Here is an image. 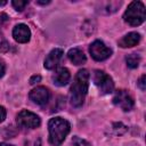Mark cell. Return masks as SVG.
Here are the masks:
<instances>
[{
  "mask_svg": "<svg viewBox=\"0 0 146 146\" xmlns=\"http://www.w3.org/2000/svg\"><path fill=\"white\" fill-rule=\"evenodd\" d=\"M16 122L19 127L27 128V129H34V128H38L41 124L40 117L36 114H34V113H32L27 110H23L17 114Z\"/></svg>",
  "mask_w": 146,
  "mask_h": 146,
  "instance_id": "5",
  "label": "cell"
},
{
  "mask_svg": "<svg viewBox=\"0 0 146 146\" xmlns=\"http://www.w3.org/2000/svg\"><path fill=\"white\" fill-rule=\"evenodd\" d=\"M72 144H73V146H90V144L87 140L81 139L78 136H74L72 138Z\"/></svg>",
  "mask_w": 146,
  "mask_h": 146,
  "instance_id": "16",
  "label": "cell"
},
{
  "mask_svg": "<svg viewBox=\"0 0 146 146\" xmlns=\"http://www.w3.org/2000/svg\"><path fill=\"white\" fill-rule=\"evenodd\" d=\"M40 81H41V76L40 75H33V76L30 78V83L31 84H35V83H38Z\"/></svg>",
  "mask_w": 146,
  "mask_h": 146,
  "instance_id": "18",
  "label": "cell"
},
{
  "mask_svg": "<svg viewBox=\"0 0 146 146\" xmlns=\"http://www.w3.org/2000/svg\"><path fill=\"white\" fill-rule=\"evenodd\" d=\"M94 83L102 94H111L114 89V82L112 78L104 71L96 70L94 73Z\"/></svg>",
  "mask_w": 146,
  "mask_h": 146,
  "instance_id": "4",
  "label": "cell"
},
{
  "mask_svg": "<svg viewBox=\"0 0 146 146\" xmlns=\"http://www.w3.org/2000/svg\"><path fill=\"white\" fill-rule=\"evenodd\" d=\"M68 59L74 64V65H82L86 63L87 57L83 54L82 50H80L79 48H72L68 52H67Z\"/></svg>",
  "mask_w": 146,
  "mask_h": 146,
  "instance_id": "13",
  "label": "cell"
},
{
  "mask_svg": "<svg viewBox=\"0 0 146 146\" xmlns=\"http://www.w3.org/2000/svg\"><path fill=\"white\" fill-rule=\"evenodd\" d=\"M140 40V35L137 32H130L128 34H125L120 41H119V46L121 48H130L136 46Z\"/></svg>",
  "mask_w": 146,
  "mask_h": 146,
  "instance_id": "12",
  "label": "cell"
},
{
  "mask_svg": "<svg viewBox=\"0 0 146 146\" xmlns=\"http://www.w3.org/2000/svg\"><path fill=\"white\" fill-rule=\"evenodd\" d=\"M70 79H71L70 71L67 68H65V67L58 68L55 72V74L52 75V82L56 86H58V87H63V86L67 84L68 81H70Z\"/></svg>",
  "mask_w": 146,
  "mask_h": 146,
  "instance_id": "11",
  "label": "cell"
},
{
  "mask_svg": "<svg viewBox=\"0 0 146 146\" xmlns=\"http://www.w3.org/2000/svg\"><path fill=\"white\" fill-rule=\"evenodd\" d=\"M63 55H64V51L59 48H55L54 50H51L44 59V64H43L44 67L47 70H54L55 67H57L59 62L63 58Z\"/></svg>",
  "mask_w": 146,
  "mask_h": 146,
  "instance_id": "9",
  "label": "cell"
},
{
  "mask_svg": "<svg viewBox=\"0 0 146 146\" xmlns=\"http://www.w3.org/2000/svg\"><path fill=\"white\" fill-rule=\"evenodd\" d=\"M8 21V16L6 15V14H3V13H1L0 14V27L3 25V23H6Z\"/></svg>",
  "mask_w": 146,
  "mask_h": 146,
  "instance_id": "19",
  "label": "cell"
},
{
  "mask_svg": "<svg viewBox=\"0 0 146 146\" xmlns=\"http://www.w3.org/2000/svg\"><path fill=\"white\" fill-rule=\"evenodd\" d=\"M123 19L131 26H138L145 21V6L141 1H132L124 11Z\"/></svg>",
  "mask_w": 146,
  "mask_h": 146,
  "instance_id": "3",
  "label": "cell"
},
{
  "mask_svg": "<svg viewBox=\"0 0 146 146\" xmlns=\"http://www.w3.org/2000/svg\"><path fill=\"white\" fill-rule=\"evenodd\" d=\"M89 78L90 74L86 68H82L76 73L70 89V100L74 107L82 106L84 102V97L88 92Z\"/></svg>",
  "mask_w": 146,
  "mask_h": 146,
  "instance_id": "1",
  "label": "cell"
},
{
  "mask_svg": "<svg viewBox=\"0 0 146 146\" xmlns=\"http://www.w3.org/2000/svg\"><path fill=\"white\" fill-rule=\"evenodd\" d=\"M137 84H138V87L140 88L141 91H145V89H146V75L145 74L140 76V79L138 80V83Z\"/></svg>",
  "mask_w": 146,
  "mask_h": 146,
  "instance_id": "17",
  "label": "cell"
},
{
  "mask_svg": "<svg viewBox=\"0 0 146 146\" xmlns=\"http://www.w3.org/2000/svg\"><path fill=\"white\" fill-rule=\"evenodd\" d=\"M89 52H90L91 57L98 62L105 60L112 55V50L108 47H106V44L100 40H96L90 44Z\"/></svg>",
  "mask_w": 146,
  "mask_h": 146,
  "instance_id": "6",
  "label": "cell"
},
{
  "mask_svg": "<svg viewBox=\"0 0 146 146\" xmlns=\"http://www.w3.org/2000/svg\"><path fill=\"white\" fill-rule=\"evenodd\" d=\"M112 100H113L115 106L120 107L121 110H123L125 112L131 111L133 105H135V102H133L132 97L130 96V94L127 90H123V89L116 90Z\"/></svg>",
  "mask_w": 146,
  "mask_h": 146,
  "instance_id": "7",
  "label": "cell"
},
{
  "mask_svg": "<svg viewBox=\"0 0 146 146\" xmlns=\"http://www.w3.org/2000/svg\"><path fill=\"white\" fill-rule=\"evenodd\" d=\"M0 146H14V145H10V144H7V143H1Z\"/></svg>",
  "mask_w": 146,
  "mask_h": 146,
  "instance_id": "23",
  "label": "cell"
},
{
  "mask_svg": "<svg viewBox=\"0 0 146 146\" xmlns=\"http://www.w3.org/2000/svg\"><path fill=\"white\" fill-rule=\"evenodd\" d=\"M7 3V1H5V0H2V1H0V6H5Z\"/></svg>",
  "mask_w": 146,
  "mask_h": 146,
  "instance_id": "24",
  "label": "cell"
},
{
  "mask_svg": "<svg viewBox=\"0 0 146 146\" xmlns=\"http://www.w3.org/2000/svg\"><path fill=\"white\" fill-rule=\"evenodd\" d=\"M36 3H38V5H48V3H50V1H49V0H48V1H40V0H38Z\"/></svg>",
  "mask_w": 146,
  "mask_h": 146,
  "instance_id": "22",
  "label": "cell"
},
{
  "mask_svg": "<svg viewBox=\"0 0 146 146\" xmlns=\"http://www.w3.org/2000/svg\"><path fill=\"white\" fill-rule=\"evenodd\" d=\"M29 97L34 104L43 106L48 103V100L50 98V92L46 87H36L30 91Z\"/></svg>",
  "mask_w": 146,
  "mask_h": 146,
  "instance_id": "8",
  "label": "cell"
},
{
  "mask_svg": "<svg viewBox=\"0 0 146 146\" xmlns=\"http://www.w3.org/2000/svg\"><path fill=\"white\" fill-rule=\"evenodd\" d=\"M125 62L130 68H136L140 63V56L138 54H130L125 57Z\"/></svg>",
  "mask_w": 146,
  "mask_h": 146,
  "instance_id": "14",
  "label": "cell"
},
{
  "mask_svg": "<svg viewBox=\"0 0 146 146\" xmlns=\"http://www.w3.org/2000/svg\"><path fill=\"white\" fill-rule=\"evenodd\" d=\"M11 5H13V7L16 9V10H18V11H22L27 5H29V1H23V0H14L13 2H11Z\"/></svg>",
  "mask_w": 146,
  "mask_h": 146,
  "instance_id": "15",
  "label": "cell"
},
{
  "mask_svg": "<svg viewBox=\"0 0 146 146\" xmlns=\"http://www.w3.org/2000/svg\"><path fill=\"white\" fill-rule=\"evenodd\" d=\"M5 119H6V110L2 106H0V122H2Z\"/></svg>",
  "mask_w": 146,
  "mask_h": 146,
  "instance_id": "20",
  "label": "cell"
},
{
  "mask_svg": "<svg viewBox=\"0 0 146 146\" xmlns=\"http://www.w3.org/2000/svg\"><path fill=\"white\" fill-rule=\"evenodd\" d=\"M49 130V143L52 146H59L68 135L71 124L63 117H54L48 122Z\"/></svg>",
  "mask_w": 146,
  "mask_h": 146,
  "instance_id": "2",
  "label": "cell"
},
{
  "mask_svg": "<svg viewBox=\"0 0 146 146\" xmlns=\"http://www.w3.org/2000/svg\"><path fill=\"white\" fill-rule=\"evenodd\" d=\"M5 70H6V67H5V64L0 60V78L5 74Z\"/></svg>",
  "mask_w": 146,
  "mask_h": 146,
  "instance_id": "21",
  "label": "cell"
},
{
  "mask_svg": "<svg viewBox=\"0 0 146 146\" xmlns=\"http://www.w3.org/2000/svg\"><path fill=\"white\" fill-rule=\"evenodd\" d=\"M13 36L15 41L19 43H26L30 41L31 38V31L25 24H17L13 30Z\"/></svg>",
  "mask_w": 146,
  "mask_h": 146,
  "instance_id": "10",
  "label": "cell"
}]
</instances>
